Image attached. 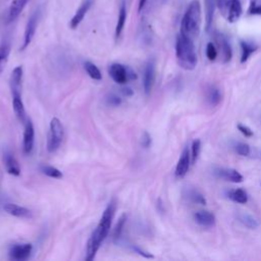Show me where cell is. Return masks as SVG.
Here are the masks:
<instances>
[{
  "label": "cell",
  "mask_w": 261,
  "mask_h": 261,
  "mask_svg": "<svg viewBox=\"0 0 261 261\" xmlns=\"http://www.w3.org/2000/svg\"><path fill=\"white\" fill-rule=\"evenodd\" d=\"M116 211H117V201L115 199H113L107 206L106 211L103 212L98 226L92 233V235L87 243V250H86V260L87 261H92L95 258L102 243L109 236L111 228H112L113 220L115 218Z\"/></svg>",
  "instance_id": "1"
},
{
  "label": "cell",
  "mask_w": 261,
  "mask_h": 261,
  "mask_svg": "<svg viewBox=\"0 0 261 261\" xmlns=\"http://www.w3.org/2000/svg\"><path fill=\"white\" fill-rule=\"evenodd\" d=\"M176 56L181 68L193 71L197 66V55L194 42L191 38L180 33L176 42Z\"/></svg>",
  "instance_id": "2"
},
{
  "label": "cell",
  "mask_w": 261,
  "mask_h": 261,
  "mask_svg": "<svg viewBox=\"0 0 261 261\" xmlns=\"http://www.w3.org/2000/svg\"><path fill=\"white\" fill-rule=\"evenodd\" d=\"M201 5L199 0H192L183 17L181 33L194 40L200 34L201 29Z\"/></svg>",
  "instance_id": "3"
},
{
  "label": "cell",
  "mask_w": 261,
  "mask_h": 261,
  "mask_svg": "<svg viewBox=\"0 0 261 261\" xmlns=\"http://www.w3.org/2000/svg\"><path fill=\"white\" fill-rule=\"evenodd\" d=\"M65 131L62 122L58 118H54L49 125V134L47 139V150L49 153L57 152L64 141Z\"/></svg>",
  "instance_id": "4"
},
{
  "label": "cell",
  "mask_w": 261,
  "mask_h": 261,
  "mask_svg": "<svg viewBox=\"0 0 261 261\" xmlns=\"http://www.w3.org/2000/svg\"><path fill=\"white\" fill-rule=\"evenodd\" d=\"M217 7L229 23L237 22L243 13L240 0H217Z\"/></svg>",
  "instance_id": "5"
},
{
  "label": "cell",
  "mask_w": 261,
  "mask_h": 261,
  "mask_svg": "<svg viewBox=\"0 0 261 261\" xmlns=\"http://www.w3.org/2000/svg\"><path fill=\"white\" fill-rule=\"evenodd\" d=\"M109 74L111 78L119 85H125L128 82L137 79V75L133 69L118 63H115L110 66Z\"/></svg>",
  "instance_id": "6"
},
{
  "label": "cell",
  "mask_w": 261,
  "mask_h": 261,
  "mask_svg": "<svg viewBox=\"0 0 261 261\" xmlns=\"http://www.w3.org/2000/svg\"><path fill=\"white\" fill-rule=\"evenodd\" d=\"M215 41L217 44L218 52L220 51V54L222 56L223 63L228 64L229 62H231L232 57H233V51H232L231 44H230L229 40L227 39V37L224 34L217 32L215 34Z\"/></svg>",
  "instance_id": "7"
},
{
  "label": "cell",
  "mask_w": 261,
  "mask_h": 261,
  "mask_svg": "<svg viewBox=\"0 0 261 261\" xmlns=\"http://www.w3.org/2000/svg\"><path fill=\"white\" fill-rule=\"evenodd\" d=\"M39 16H40V12L38 10L35 13H33L32 16L30 17V19L28 20V23H27V26L25 29V34H24V43H23L21 50H25L31 44V42L35 36V33H36Z\"/></svg>",
  "instance_id": "8"
},
{
  "label": "cell",
  "mask_w": 261,
  "mask_h": 261,
  "mask_svg": "<svg viewBox=\"0 0 261 261\" xmlns=\"http://www.w3.org/2000/svg\"><path fill=\"white\" fill-rule=\"evenodd\" d=\"M33 251V245L30 243L15 244L10 249V257L16 261H24L30 258Z\"/></svg>",
  "instance_id": "9"
},
{
  "label": "cell",
  "mask_w": 261,
  "mask_h": 261,
  "mask_svg": "<svg viewBox=\"0 0 261 261\" xmlns=\"http://www.w3.org/2000/svg\"><path fill=\"white\" fill-rule=\"evenodd\" d=\"M155 81V62L149 60L145 66L143 77V88L146 95H149Z\"/></svg>",
  "instance_id": "10"
},
{
  "label": "cell",
  "mask_w": 261,
  "mask_h": 261,
  "mask_svg": "<svg viewBox=\"0 0 261 261\" xmlns=\"http://www.w3.org/2000/svg\"><path fill=\"white\" fill-rule=\"evenodd\" d=\"M34 142H35V129L34 125L31 120H28L25 125V131H24V140H23V147L25 154L29 155L32 153L34 148Z\"/></svg>",
  "instance_id": "11"
},
{
  "label": "cell",
  "mask_w": 261,
  "mask_h": 261,
  "mask_svg": "<svg viewBox=\"0 0 261 261\" xmlns=\"http://www.w3.org/2000/svg\"><path fill=\"white\" fill-rule=\"evenodd\" d=\"M4 210L7 214L19 218V219H31L32 218V212L26 207L20 206L15 203H6L4 205Z\"/></svg>",
  "instance_id": "12"
},
{
  "label": "cell",
  "mask_w": 261,
  "mask_h": 261,
  "mask_svg": "<svg viewBox=\"0 0 261 261\" xmlns=\"http://www.w3.org/2000/svg\"><path fill=\"white\" fill-rule=\"evenodd\" d=\"M4 162L6 165L7 172L10 175L15 176V177H19L21 175L20 165H19L17 159L15 158V155L10 150H6L4 152Z\"/></svg>",
  "instance_id": "13"
},
{
  "label": "cell",
  "mask_w": 261,
  "mask_h": 261,
  "mask_svg": "<svg viewBox=\"0 0 261 261\" xmlns=\"http://www.w3.org/2000/svg\"><path fill=\"white\" fill-rule=\"evenodd\" d=\"M190 161H191V155H190V151L188 148H185L181 158L178 162V165H177V168H176V177L181 179V178H184L188 171H189V168H190Z\"/></svg>",
  "instance_id": "14"
},
{
  "label": "cell",
  "mask_w": 261,
  "mask_h": 261,
  "mask_svg": "<svg viewBox=\"0 0 261 261\" xmlns=\"http://www.w3.org/2000/svg\"><path fill=\"white\" fill-rule=\"evenodd\" d=\"M93 4V0H84L83 4L81 5V7L78 9V11L76 12L75 16L73 17V19L70 22V27L71 29L75 30L79 27V25L82 23V21L84 20L86 14L89 12L91 6Z\"/></svg>",
  "instance_id": "15"
},
{
  "label": "cell",
  "mask_w": 261,
  "mask_h": 261,
  "mask_svg": "<svg viewBox=\"0 0 261 261\" xmlns=\"http://www.w3.org/2000/svg\"><path fill=\"white\" fill-rule=\"evenodd\" d=\"M13 94V108L14 112L21 123H25L26 121V110L24 107V102L22 100L21 92H12Z\"/></svg>",
  "instance_id": "16"
},
{
  "label": "cell",
  "mask_w": 261,
  "mask_h": 261,
  "mask_svg": "<svg viewBox=\"0 0 261 261\" xmlns=\"http://www.w3.org/2000/svg\"><path fill=\"white\" fill-rule=\"evenodd\" d=\"M28 2L29 0H13V3L11 4V7L8 12V17H7L8 23H12L19 18V16L24 11Z\"/></svg>",
  "instance_id": "17"
},
{
  "label": "cell",
  "mask_w": 261,
  "mask_h": 261,
  "mask_svg": "<svg viewBox=\"0 0 261 261\" xmlns=\"http://www.w3.org/2000/svg\"><path fill=\"white\" fill-rule=\"evenodd\" d=\"M215 173L219 178L232 183H242L244 181L243 176L234 169H218Z\"/></svg>",
  "instance_id": "18"
},
{
  "label": "cell",
  "mask_w": 261,
  "mask_h": 261,
  "mask_svg": "<svg viewBox=\"0 0 261 261\" xmlns=\"http://www.w3.org/2000/svg\"><path fill=\"white\" fill-rule=\"evenodd\" d=\"M195 222L203 228H213L216 225V217L210 212H198L194 215Z\"/></svg>",
  "instance_id": "19"
},
{
  "label": "cell",
  "mask_w": 261,
  "mask_h": 261,
  "mask_svg": "<svg viewBox=\"0 0 261 261\" xmlns=\"http://www.w3.org/2000/svg\"><path fill=\"white\" fill-rule=\"evenodd\" d=\"M217 8L216 0H205V21H206V31L208 32L212 28L215 12Z\"/></svg>",
  "instance_id": "20"
},
{
  "label": "cell",
  "mask_w": 261,
  "mask_h": 261,
  "mask_svg": "<svg viewBox=\"0 0 261 261\" xmlns=\"http://www.w3.org/2000/svg\"><path fill=\"white\" fill-rule=\"evenodd\" d=\"M184 197L192 202V203H196V204H201V205H205L206 204V199L205 197L203 196L202 193H200L197 189H194V188H186L184 190V193H183Z\"/></svg>",
  "instance_id": "21"
},
{
  "label": "cell",
  "mask_w": 261,
  "mask_h": 261,
  "mask_svg": "<svg viewBox=\"0 0 261 261\" xmlns=\"http://www.w3.org/2000/svg\"><path fill=\"white\" fill-rule=\"evenodd\" d=\"M23 80V67L19 66L14 69L11 77V89L12 92H21Z\"/></svg>",
  "instance_id": "22"
},
{
  "label": "cell",
  "mask_w": 261,
  "mask_h": 261,
  "mask_svg": "<svg viewBox=\"0 0 261 261\" xmlns=\"http://www.w3.org/2000/svg\"><path fill=\"white\" fill-rule=\"evenodd\" d=\"M126 21H127V7H126L125 2H123L121 5L118 23H117V27H116V40H118L121 37V35L124 31L125 25H126Z\"/></svg>",
  "instance_id": "23"
},
{
  "label": "cell",
  "mask_w": 261,
  "mask_h": 261,
  "mask_svg": "<svg viewBox=\"0 0 261 261\" xmlns=\"http://www.w3.org/2000/svg\"><path fill=\"white\" fill-rule=\"evenodd\" d=\"M257 45L254 43L248 42V41H241V49H242V56H241V64L246 63L249 58L257 50Z\"/></svg>",
  "instance_id": "24"
},
{
  "label": "cell",
  "mask_w": 261,
  "mask_h": 261,
  "mask_svg": "<svg viewBox=\"0 0 261 261\" xmlns=\"http://www.w3.org/2000/svg\"><path fill=\"white\" fill-rule=\"evenodd\" d=\"M10 54H11V45L9 42H6L0 45V74L3 73V71L5 70L8 64Z\"/></svg>",
  "instance_id": "25"
},
{
  "label": "cell",
  "mask_w": 261,
  "mask_h": 261,
  "mask_svg": "<svg viewBox=\"0 0 261 261\" xmlns=\"http://www.w3.org/2000/svg\"><path fill=\"white\" fill-rule=\"evenodd\" d=\"M229 198L239 204H245L248 201V195L243 189H234L229 192Z\"/></svg>",
  "instance_id": "26"
},
{
  "label": "cell",
  "mask_w": 261,
  "mask_h": 261,
  "mask_svg": "<svg viewBox=\"0 0 261 261\" xmlns=\"http://www.w3.org/2000/svg\"><path fill=\"white\" fill-rule=\"evenodd\" d=\"M222 100V92L218 87L213 86L207 93V101L212 107H217Z\"/></svg>",
  "instance_id": "27"
},
{
  "label": "cell",
  "mask_w": 261,
  "mask_h": 261,
  "mask_svg": "<svg viewBox=\"0 0 261 261\" xmlns=\"http://www.w3.org/2000/svg\"><path fill=\"white\" fill-rule=\"evenodd\" d=\"M84 69L91 79H93L95 81H101L102 80V74H101L100 70L93 63L86 62L84 64Z\"/></svg>",
  "instance_id": "28"
},
{
  "label": "cell",
  "mask_w": 261,
  "mask_h": 261,
  "mask_svg": "<svg viewBox=\"0 0 261 261\" xmlns=\"http://www.w3.org/2000/svg\"><path fill=\"white\" fill-rule=\"evenodd\" d=\"M238 219L246 228H248L250 230H255L259 227L258 221L255 218H253L251 215L243 213L238 216Z\"/></svg>",
  "instance_id": "29"
},
{
  "label": "cell",
  "mask_w": 261,
  "mask_h": 261,
  "mask_svg": "<svg viewBox=\"0 0 261 261\" xmlns=\"http://www.w3.org/2000/svg\"><path fill=\"white\" fill-rule=\"evenodd\" d=\"M40 171L42 172V174L52 179H62L64 177L63 173L59 169L51 166H42L40 168Z\"/></svg>",
  "instance_id": "30"
},
{
  "label": "cell",
  "mask_w": 261,
  "mask_h": 261,
  "mask_svg": "<svg viewBox=\"0 0 261 261\" xmlns=\"http://www.w3.org/2000/svg\"><path fill=\"white\" fill-rule=\"evenodd\" d=\"M126 222H127V216H126V215H123V216L120 218V220H119V222L117 223L116 228H115V230H114V235H113V240H114V242H118V241L121 239V237H122V235H123V231H124L125 225H126Z\"/></svg>",
  "instance_id": "31"
},
{
  "label": "cell",
  "mask_w": 261,
  "mask_h": 261,
  "mask_svg": "<svg viewBox=\"0 0 261 261\" xmlns=\"http://www.w3.org/2000/svg\"><path fill=\"white\" fill-rule=\"evenodd\" d=\"M248 15L261 16V0H250Z\"/></svg>",
  "instance_id": "32"
},
{
  "label": "cell",
  "mask_w": 261,
  "mask_h": 261,
  "mask_svg": "<svg viewBox=\"0 0 261 261\" xmlns=\"http://www.w3.org/2000/svg\"><path fill=\"white\" fill-rule=\"evenodd\" d=\"M218 55H219V52H218L217 46L213 42L208 43L207 46H206V57H207V59L210 60L211 62H214V61L217 60Z\"/></svg>",
  "instance_id": "33"
},
{
  "label": "cell",
  "mask_w": 261,
  "mask_h": 261,
  "mask_svg": "<svg viewBox=\"0 0 261 261\" xmlns=\"http://www.w3.org/2000/svg\"><path fill=\"white\" fill-rule=\"evenodd\" d=\"M200 151H201V141L199 139H196L193 141V144H192V155L191 156H192L193 164H195L196 161L198 160Z\"/></svg>",
  "instance_id": "34"
},
{
  "label": "cell",
  "mask_w": 261,
  "mask_h": 261,
  "mask_svg": "<svg viewBox=\"0 0 261 261\" xmlns=\"http://www.w3.org/2000/svg\"><path fill=\"white\" fill-rule=\"evenodd\" d=\"M235 148H236L237 153L242 156H248L251 152L249 145L246 143H238V144H236Z\"/></svg>",
  "instance_id": "35"
},
{
  "label": "cell",
  "mask_w": 261,
  "mask_h": 261,
  "mask_svg": "<svg viewBox=\"0 0 261 261\" xmlns=\"http://www.w3.org/2000/svg\"><path fill=\"white\" fill-rule=\"evenodd\" d=\"M107 103L111 107H119L122 104V98L118 95L112 93L107 97Z\"/></svg>",
  "instance_id": "36"
},
{
  "label": "cell",
  "mask_w": 261,
  "mask_h": 261,
  "mask_svg": "<svg viewBox=\"0 0 261 261\" xmlns=\"http://www.w3.org/2000/svg\"><path fill=\"white\" fill-rule=\"evenodd\" d=\"M152 143V139H151V136L149 135V133L147 132H144L143 136H142V139H141V144L144 148H149L150 145Z\"/></svg>",
  "instance_id": "37"
},
{
  "label": "cell",
  "mask_w": 261,
  "mask_h": 261,
  "mask_svg": "<svg viewBox=\"0 0 261 261\" xmlns=\"http://www.w3.org/2000/svg\"><path fill=\"white\" fill-rule=\"evenodd\" d=\"M238 130L247 138H250V137L253 136V132L251 131V129L246 127V126H244V125H241V124L238 125Z\"/></svg>",
  "instance_id": "38"
},
{
  "label": "cell",
  "mask_w": 261,
  "mask_h": 261,
  "mask_svg": "<svg viewBox=\"0 0 261 261\" xmlns=\"http://www.w3.org/2000/svg\"><path fill=\"white\" fill-rule=\"evenodd\" d=\"M132 249H133L136 253L140 254L141 256H143V257H145V258H153V257H154L152 254H150V253H148V252L142 250V249H141L140 247H138V246H132Z\"/></svg>",
  "instance_id": "39"
},
{
  "label": "cell",
  "mask_w": 261,
  "mask_h": 261,
  "mask_svg": "<svg viewBox=\"0 0 261 261\" xmlns=\"http://www.w3.org/2000/svg\"><path fill=\"white\" fill-rule=\"evenodd\" d=\"M122 92H123V94H124L125 96H127V97H130V96L133 95V90H132L131 88H129V87L123 88V89H122Z\"/></svg>",
  "instance_id": "40"
},
{
  "label": "cell",
  "mask_w": 261,
  "mask_h": 261,
  "mask_svg": "<svg viewBox=\"0 0 261 261\" xmlns=\"http://www.w3.org/2000/svg\"><path fill=\"white\" fill-rule=\"evenodd\" d=\"M146 3H147V0H140V2H139V7H138V12L139 13H141L143 11V9L146 6Z\"/></svg>",
  "instance_id": "41"
}]
</instances>
